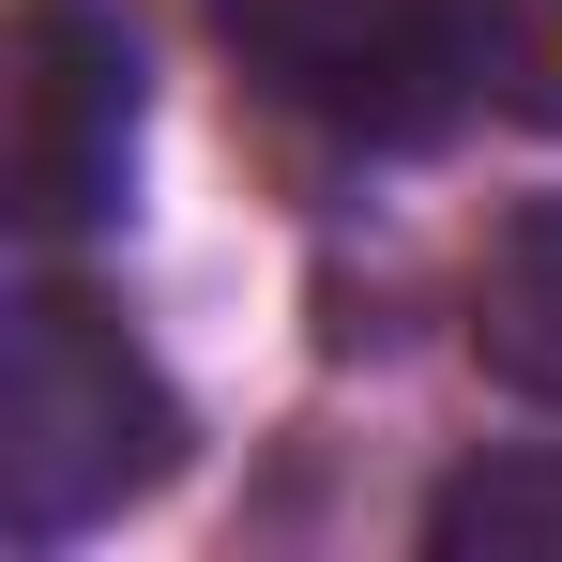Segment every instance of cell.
<instances>
[{
  "mask_svg": "<svg viewBox=\"0 0 562 562\" xmlns=\"http://www.w3.org/2000/svg\"><path fill=\"white\" fill-rule=\"evenodd\" d=\"M213 31L244 46V77L274 106H304L319 137H366V153H426L486 77L471 0H213Z\"/></svg>",
  "mask_w": 562,
  "mask_h": 562,
  "instance_id": "7a4b0ae2",
  "label": "cell"
},
{
  "mask_svg": "<svg viewBox=\"0 0 562 562\" xmlns=\"http://www.w3.org/2000/svg\"><path fill=\"white\" fill-rule=\"evenodd\" d=\"M471 350H486V380H517L532 411H562V198H532V213L486 244Z\"/></svg>",
  "mask_w": 562,
  "mask_h": 562,
  "instance_id": "277c9868",
  "label": "cell"
},
{
  "mask_svg": "<svg viewBox=\"0 0 562 562\" xmlns=\"http://www.w3.org/2000/svg\"><path fill=\"white\" fill-rule=\"evenodd\" d=\"M471 46H486V77H502V106H532V122H562V0H471Z\"/></svg>",
  "mask_w": 562,
  "mask_h": 562,
  "instance_id": "8992f818",
  "label": "cell"
},
{
  "mask_svg": "<svg viewBox=\"0 0 562 562\" xmlns=\"http://www.w3.org/2000/svg\"><path fill=\"white\" fill-rule=\"evenodd\" d=\"M0 183L15 228H92L137 183V31L122 0H15L0 15Z\"/></svg>",
  "mask_w": 562,
  "mask_h": 562,
  "instance_id": "3957f363",
  "label": "cell"
},
{
  "mask_svg": "<svg viewBox=\"0 0 562 562\" xmlns=\"http://www.w3.org/2000/svg\"><path fill=\"white\" fill-rule=\"evenodd\" d=\"M0 502H15V532L31 548H61V532H92L122 517L137 486H168L183 457V411H168V380L137 366V335L77 304V289H31L15 304V380H0Z\"/></svg>",
  "mask_w": 562,
  "mask_h": 562,
  "instance_id": "6da1fadb",
  "label": "cell"
},
{
  "mask_svg": "<svg viewBox=\"0 0 562 562\" xmlns=\"http://www.w3.org/2000/svg\"><path fill=\"white\" fill-rule=\"evenodd\" d=\"M441 548H562V471H471V486H441V517H426Z\"/></svg>",
  "mask_w": 562,
  "mask_h": 562,
  "instance_id": "5b68a950",
  "label": "cell"
}]
</instances>
